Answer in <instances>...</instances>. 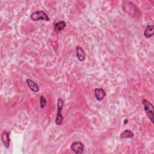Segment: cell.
I'll return each mask as SVG.
<instances>
[{
	"label": "cell",
	"instance_id": "9",
	"mask_svg": "<svg viewBox=\"0 0 154 154\" xmlns=\"http://www.w3.org/2000/svg\"><path fill=\"white\" fill-rule=\"evenodd\" d=\"M154 34V26L153 25H148L146 26V29L144 31V35L146 38H150Z\"/></svg>",
	"mask_w": 154,
	"mask_h": 154
},
{
	"label": "cell",
	"instance_id": "11",
	"mask_svg": "<svg viewBox=\"0 0 154 154\" xmlns=\"http://www.w3.org/2000/svg\"><path fill=\"white\" fill-rule=\"evenodd\" d=\"M66 26V23L64 21H59L55 23L54 25V31H60L63 30Z\"/></svg>",
	"mask_w": 154,
	"mask_h": 154
},
{
	"label": "cell",
	"instance_id": "7",
	"mask_svg": "<svg viewBox=\"0 0 154 154\" xmlns=\"http://www.w3.org/2000/svg\"><path fill=\"white\" fill-rule=\"evenodd\" d=\"M76 57L79 61H83L85 59V53L84 49L81 46H76Z\"/></svg>",
	"mask_w": 154,
	"mask_h": 154
},
{
	"label": "cell",
	"instance_id": "12",
	"mask_svg": "<svg viewBox=\"0 0 154 154\" xmlns=\"http://www.w3.org/2000/svg\"><path fill=\"white\" fill-rule=\"evenodd\" d=\"M46 103H47V101H46V99H45V97L43 96H40V105L41 108H45L46 105Z\"/></svg>",
	"mask_w": 154,
	"mask_h": 154
},
{
	"label": "cell",
	"instance_id": "2",
	"mask_svg": "<svg viewBox=\"0 0 154 154\" xmlns=\"http://www.w3.org/2000/svg\"><path fill=\"white\" fill-rule=\"evenodd\" d=\"M64 105V100L61 98L57 100V113L55 118V124L57 125H61L63 122V116L61 114V111Z\"/></svg>",
	"mask_w": 154,
	"mask_h": 154
},
{
	"label": "cell",
	"instance_id": "10",
	"mask_svg": "<svg viewBox=\"0 0 154 154\" xmlns=\"http://www.w3.org/2000/svg\"><path fill=\"white\" fill-rule=\"evenodd\" d=\"M134 134L133 133L132 131H131V130L129 129H126L125 131H123L120 135V138L121 139H124V138H132V137H134Z\"/></svg>",
	"mask_w": 154,
	"mask_h": 154
},
{
	"label": "cell",
	"instance_id": "8",
	"mask_svg": "<svg viewBox=\"0 0 154 154\" xmlns=\"http://www.w3.org/2000/svg\"><path fill=\"white\" fill-rule=\"evenodd\" d=\"M26 82L28 86V87L29 88V89L34 91V92H38L39 90V88L38 85L37 84V83L35 82H34V81H32L31 79H26Z\"/></svg>",
	"mask_w": 154,
	"mask_h": 154
},
{
	"label": "cell",
	"instance_id": "3",
	"mask_svg": "<svg viewBox=\"0 0 154 154\" xmlns=\"http://www.w3.org/2000/svg\"><path fill=\"white\" fill-rule=\"evenodd\" d=\"M31 19L33 20H45L49 21V18L45 12L42 10L35 11L31 14Z\"/></svg>",
	"mask_w": 154,
	"mask_h": 154
},
{
	"label": "cell",
	"instance_id": "1",
	"mask_svg": "<svg viewBox=\"0 0 154 154\" xmlns=\"http://www.w3.org/2000/svg\"><path fill=\"white\" fill-rule=\"evenodd\" d=\"M142 103L144 106V109L146 112V115L150 120L152 123H153V105L150 102L146 99H143Z\"/></svg>",
	"mask_w": 154,
	"mask_h": 154
},
{
	"label": "cell",
	"instance_id": "4",
	"mask_svg": "<svg viewBox=\"0 0 154 154\" xmlns=\"http://www.w3.org/2000/svg\"><path fill=\"white\" fill-rule=\"evenodd\" d=\"M70 149L75 154H81L84 152V146L81 142L75 141L72 143Z\"/></svg>",
	"mask_w": 154,
	"mask_h": 154
},
{
	"label": "cell",
	"instance_id": "5",
	"mask_svg": "<svg viewBox=\"0 0 154 154\" xmlns=\"http://www.w3.org/2000/svg\"><path fill=\"white\" fill-rule=\"evenodd\" d=\"M1 138L2 142L6 149H8L10 144V132L7 131H4L1 135Z\"/></svg>",
	"mask_w": 154,
	"mask_h": 154
},
{
	"label": "cell",
	"instance_id": "6",
	"mask_svg": "<svg viewBox=\"0 0 154 154\" xmlns=\"http://www.w3.org/2000/svg\"><path fill=\"white\" fill-rule=\"evenodd\" d=\"M94 96L96 99L98 101H100L104 99L106 96V93L102 88H95L94 90Z\"/></svg>",
	"mask_w": 154,
	"mask_h": 154
}]
</instances>
